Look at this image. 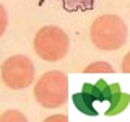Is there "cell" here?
I'll use <instances>...</instances> for the list:
<instances>
[{
  "mask_svg": "<svg viewBox=\"0 0 130 122\" xmlns=\"http://www.w3.org/2000/svg\"><path fill=\"white\" fill-rule=\"evenodd\" d=\"M73 104L80 112H83L85 116L96 117V104L103 106L104 116H117L122 111H125V108L130 103V95L125 91H122L119 83H106L104 80H99L96 83H85L81 91L75 93L72 96Z\"/></svg>",
  "mask_w": 130,
  "mask_h": 122,
  "instance_id": "obj_1",
  "label": "cell"
},
{
  "mask_svg": "<svg viewBox=\"0 0 130 122\" xmlns=\"http://www.w3.org/2000/svg\"><path fill=\"white\" fill-rule=\"evenodd\" d=\"M89 36L101 51H117L127 42V26L117 15H101L93 21Z\"/></svg>",
  "mask_w": 130,
  "mask_h": 122,
  "instance_id": "obj_2",
  "label": "cell"
},
{
  "mask_svg": "<svg viewBox=\"0 0 130 122\" xmlns=\"http://www.w3.org/2000/svg\"><path fill=\"white\" fill-rule=\"evenodd\" d=\"M34 98L46 109L63 106L68 98V77L59 70L44 73L34 86Z\"/></svg>",
  "mask_w": 130,
  "mask_h": 122,
  "instance_id": "obj_3",
  "label": "cell"
},
{
  "mask_svg": "<svg viewBox=\"0 0 130 122\" xmlns=\"http://www.w3.org/2000/svg\"><path fill=\"white\" fill-rule=\"evenodd\" d=\"M68 47H70V39L67 33L59 26H52V24L44 26L34 36L36 54L47 62L62 60L68 54Z\"/></svg>",
  "mask_w": 130,
  "mask_h": 122,
  "instance_id": "obj_4",
  "label": "cell"
},
{
  "mask_svg": "<svg viewBox=\"0 0 130 122\" xmlns=\"http://www.w3.org/2000/svg\"><path fill=\"white\" fill-rule=\"evenodd\" d=\"M34 64L26 55H11L2 64V80L10 89H24L34 81Z\"/></svg>",
  "mask_w": 130,
  "mask_h": 122,
  "instance_id": "obj_5",
  "label": "cell"
},
{
  "mask_svg": "<svg viewBox=\"0 0 130 122\" xmlns=\"http://www.w3.org/2000/svg\"><path fill=\"white\" fill-rule=\"evenodd\" d=\"M47 0H39L38 5L42 7ZM62 7L65 11L68 13H76V11H89L94 8V2L96 0H60Z\"/></svg>",
  "mask_w": 130,
  "mask_h": 122,
  "instance_id": "obj_6",
  "label": "cell"
},
{
  "mask_svg": "<svg viewBox=\"0 0 130 122\" xmlns=\"http://www.w3.org/2000/svg\"><path fill=\"white\" fill-rule=\"evenodd\" d=\"M85 73H114V68L109 62H93L85 67Z\"/></svg>",
  "mask_w": 130,
  "mask_h": 122,
  "instance_id": "obj_7",
  "label": "cell"
},
{
  "mask_svg": "<svg viewBox=\"0 0 130 122\" xmlns=\"http://www.w3.org/2000/svg\"><path fill=\"white\" fill-rule=\"evenodd\" d=\"M26 122V116L21 114L20 111H7L0 116V122Z\"/></svg>",
  "mask_w": 130,
  "mask_h": 122,
  "instance_id": "obj_8",
  "label": "cell"
},
{
  "mask_svg": "<svg viewBox=\"0 0 130 122\" xmlns=\"http://www.w3.org/2000/svg\"><path fill=\"white\" fill-rule=\"evenodd\" d=\"M7 26H8V15H7V10H5V7L0 3V36L5 33L7 29Z\"/></svg>",
  "mask_w": 130,
  "mask_h": 122,
  "instance_id": "obj_9",
  "label": "cell"
},
{
  "mask_svg": "<svg viewBox=\"0 0 130 122\" xmlns=\"http://www.w3.org/2000/svg\"><path fill=\"white\" fill-rule=\"evenodd\" d=\"M122 72H124V73H130V52L125 54L124 60H122Z\"/></svg>",
  "mask_w": 130,
  "mask_h": 122,
  "instance_id": "obj_10",
  "label": "cell"
},
{
  "mask_svg": "<svg viewBox=\"0 0 130 122\" xmlns=\"http://www.w3.org/2000/svg\"><path fill=\"white\" fill-rule=\"evenodd\" d=\"M51 120H62V122H67L68 117L63 116V114H57V116H52V117H47L46 122H51Z\"/></svg>",
  "mask_w": 130,
  "mask_h": 122,
  "instance_id": "obj_11",
  "label": "cell"
}]
</instances>
